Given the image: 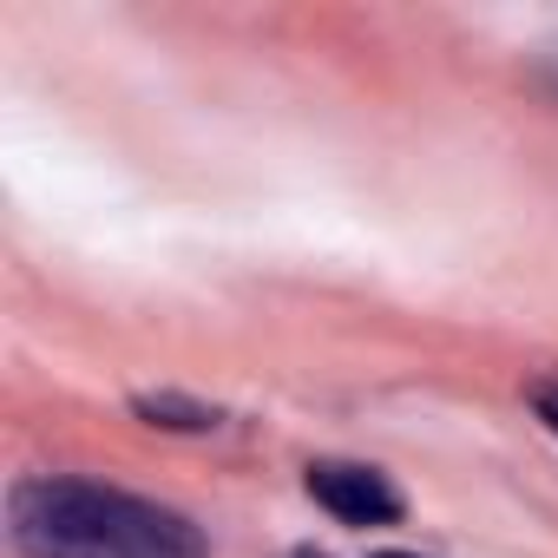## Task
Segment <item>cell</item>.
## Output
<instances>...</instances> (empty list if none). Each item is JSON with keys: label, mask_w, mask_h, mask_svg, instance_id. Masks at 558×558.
Listing matches in <instances>:
<instances>
[{"label": "cell", "mask_w": 558, "mask_h": 558, "mask_svg": "<svg viewBox=\"0 0 558 558\" xmlns=\"http://www.w3.org/2000/svg\"><path fill=\"white\" fill-rule=\"evenodd\" d=\"M8 532L27 558H210L178 506L73 473L21 480L8 493Z\"/></svg>", "instance_id": "1"}, {"label": "cell", "mask_w": 558, "mask_h": 558, "mask_svg": "<svg viewBox=\"0 0 558 558\" xmlns=\"http://www.w3.org/2000/svg\"><path fill=\"white\" fill-rule=\"evenodd\" d=\"M532 414L558 434V375H538V381H532Z\"/></svg>", "instance_id": "4"}, {"label": "cell", "mask_w": 558, "mask_h": 558, "mask_svg": "<svg viewBox=\"0 0 558 558\" xmlns=\"http://www.w3.org/2000/svg\"><path fill=\"white\" fill-rule=\"evenodd\" d=\"M151 427H184V434H204V427H217V408H191V401H171V395H138L132 401Z\"/></svg>", "instance_id": "3"}, {"label": "cell", "mask_w": 558, "mask_h": 558, "mask_svg": "<svg viewBox=\"0 0 558 558\" xmlns=\"http://www.w3.org/2000/svg\"><path fill=\"white\" fill-rule=\"evenodd\" d=\"M375 558H414V551H375Z\"/></svg>", "instance_id": "5"}, {"label": "cell", "mask_w": 558, "mask_h": 558, "mask_svg": "<svg viewBox=\"0 0 558 558\" xmlns=\"http://www.w3.org/2000/svg\"><path fill=\"white\" fill-rule=\"evenodd\" d=\"M310 499L342 519V525H395L401 519V493L381 466H362V460H316L310 466Z\"/></svg>", "instance_id": "2"}, {"label": "cell", "mask_w": 558, "mask_h": 558, "mask_svg": "<svg viewBox=\"0 0 558 558\" xmlns=\"http://www.w3.org/2000/svg\"><path fill=\"white\" fill-rule=\"evenodd\" d=\"M303 558H310V551H303Z\"/></svg>", "instance_id": "6"}]
</instances>
